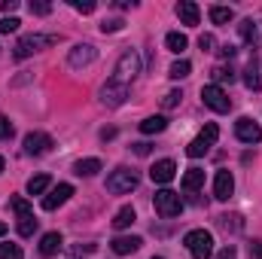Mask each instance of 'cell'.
Returning <instances> with one entry per match:
<instances>
[{
    "label": "cell",
    "mask_w": 262,
    "mask_h": 259,
    "mask_svg": "<svg viewBox=\"0 0 262 259\" xmlns=\"http://www.w3.org/2000/svg\"><path fill=\"white\" fill-rule=\"evenodd\" d=\"M137 73H140V55H137V49H125V52L119 55L116 67H113L110 82H119V85H125V89H128Z\"/></svg>",
    "instance_id": "6da1fadb"
},
{
    "label": "cell",
    "mask_w": 262,
    "mask_h": 259,
    "mask_svg": "<svg viewBox=\"0 0 262 259\" xmlns=\"http://www.w3.org/2000/svg\"><path fill=\"white\" fill-rule=\"evenodd\" d=\"M61 37L58 34H28V37H21L18 43H15V49H12V55L18 58V61H25L28 55H34V52H40V49H46V46H55Z\"/></svg>",
    "instance_id": "7a4b0ae2"
},
{
    "label": "cell",
    "mask_w": 262,
    "mask_h": 259,
    "mask_svg": "<svg viewBox=\"0 0 262 259\" xmlns=\"http://www.w3.org/2000/svg\"><path fill=\"white\" fill-rule=\"evenodd\" d=\"M183 244H186V250H189V256L192 259H210L213 256V235L204 232V229H192V232H186Z\"/></svg>",
    "instance_id": "3957f363"
},
{
    "label": "cell",
    "mask_w": 262,
    "mask_h": 259,
    "mask_svg": "<svg viewBox=\"0 0 262 259\" xmlns=\"http://www.w3.org/2000/svg\"><path fill=\"white\" fill-rule=\"evenodd\" d=\"M9 207H12L15 217H18V235H21V238H31V235L37 232V217H34L31 204L15 195V198H9Z\"/></svg>",
    "instance_id": "277c9868"
},
{
    "label": "cell",
    "mask_w": 262,
    "mask_h": 259,
    "mask_svg": "<svg viewBox=\"0 0 262 259\" xmlns=\"http://www.w3.org/2000/svg\"><path fill=\"white\" fill-rule=\"evenodd\" d=\"M137 183H140L137 171H131V168H116V171L107 177V192H113V195L134 192V189H137Z\"/></svg>",
    "instance_id": "5b68a950"
},
{
    "label": "cell",
    "mask_w": 262,
    "mask_h": 259,
    "mask_svg": "<svg viewBox=\"0 0 262 259\" xmlns=\"http://www.w3.org/2000/svg\"><path fill=\"white\" fill-rule=\"evenodd\" d=\"M152 204H156V213L165 217V220H174L183 210V198L174 192V189H159L156 198H152Z\"/></svg>",
    "instance_id": "8992f818"
},
{
    "label": "cell",
    "mask_w": 262,
    "mask_h": 259,
    "mask_svg": "<svg viewBox=\"0 0 262 259\" xmlns=\"http://www.w3.org/2000/svg\"><path fill=\"white\" fill-rule=\"evenodd\" d=\"M216 137H220V128H216L213 122H207V125L201 128V134H198L195 140L186 146V156H189V159H201V156H207V153H210V146L216 143Z\"/></svg>",
    "instance_id": "52a82bcc"
},
{
    "label": "cell",
    "mask_w": 262,
    "mask_h": 259,
    "mask_svg": "<svg viewBox=\"0 0 262 259\" xmlns=\"http://www.w3.org/2000/svg\"><path fill=\"white\" fill-rule=\"evenodd\" d=\"M201 101H204V107H210L213 113H229V110H232V98H229L220 85H213V82L201 89Z\"/></svg>",
    "instance_id": "ba28073f"
},
{
    "label": "cell",
    "mask_w": 262,
    "mask_h": 259,
    "mask_svg": "<svg viewBox=\"0 0 262 259\" xmlns=\"http://www.w3.org/2000/svg\"><path fill=\"white\" fill-rule=\"evenodd\" d=\"M52 149V137L46 131H31L25 134V153L28 156H46Z\"/></svg>",
    "instance_id": "9c48e42d"
},
{
    "label": "cell",
    "mask_w": 262,
    "mask_h": 259,
    "mask_svg": "<svg viewBox=\"0 0 262 259\" xmlns=\"http://www.w3.org/2000/svg\"><path fill=\"white\" fill-rule=\"evenodd\" d=\"M235 137H238L241 143H259V140H262L259 122H253L250 116H241V119L235 122Z\"/></svg>",
    "instance_id": "30bf717a"
},
{
    "label": "cell",
    "mask_w": 262,
    "mask_h": 259,
    "mask_svg": "<svg viewBox=\"0 0 262 259\" xmlns=\"http://www.w3.org/2000/svg\"><path fill=\"white\" fill-rule=\"evenodd\" d=\"M125 98H128V89H125V85L110 82V79L104 82V89H101V104H104V107H122Z\"/></svg>",
    "instance_id": "8fae6325"
},
{
    "label": "cell",
    "mask_w": 262,
    "mask_h": 259,
    "mask_svg": "<svg viewBox=\"0 0 262 259\" xmlns=\"http://www.w3.org/2000/svg\"><path fill=\"white\" fill-rule=\"evenodd\" d=\"M238 34H241V40L247 43V46H262V21L259 18H244L241 25H238Z\"/></svg>",
    "instance_id": "7c38bea8"
},
{
    "label": "cell",
    "mask_w": 262,
    "mask_h": 259,
    "mask_svg": "<svg viewBox=\"0 0 262 259\" xmlns=\"http://www.w3.org/2000/svg\"><path fill=\"white\" fill-rule=\"evenodd\" d=\"M95 58H98V49H95L92 43H76V46L70 49V55H67L70 67H85V64H92Z\"/></svg>",
    "instance_id": "4fadbf2b"
},
{
    "label": "cell",
    "mask_w": 262,
    "mask_h": 259,
    "mask_svg": "<svg viewBox=\"0 0 262 259\" xmlns=\"http://www.w3.org/2000/svg\"><path fill=\"white\" fill-rule=\"evenodd\" d=\"M235 192V177H232V171H216V177H213V198H220V201H229Z\"/></svg>",
    "instance_id": "5bb4252c"
},
{
    "label": "cell",
    "mask_w": 262,
    "mask_h": 259,
    "mask_svg": "<svg viewBox=\"0 0 262 259\" xmlns=\"http://www.w3.org/2000/svg\"><path fill=\"white\" fill-rule=\"evenodd\" d=\"M174 174H177L174 159H159V162L149 168V180H152V183H171V180H174Z\"/></svg>",
    "instance_id": "9a60e30c"
},
{
    "label": "cell",
    "mask_w": 262,
    "mask_h": 259,
    "mask_svg": "<svg viewBox=\"0 0 262 259\" xmlns=\"http://www.w3.org/2000/svg\"><path fill=\"white\" fill-rule=\"evenodd\" d=\"M70 195H73V186H70V183H58L55 189H49V195H43V210H55V207H61Z\"/></svg>",
    "instance_id": "2e32d148"
},
{
    "label": "cell",
    "mask_w": 262,
    "mask_h": 259,
    "mask_svg": "<svg viewBox=\"0 0 262 259\" xmlns=\"http://www.w3.org/2000/svg\"><path fill=\"white\" fill-rule=\"evenodd\" d=\"M140 244H143V241H140L137 235H119V238H113L110 247H113L116 256H128V253H134V250H140Z\"/></svg>",
    "instance_id": "e0dca14e"
},
{
    "label": "cell",
    "mask_w": 262,
    "mask_h": 259,
    "mask_svg": "<svg viewBox=\"0 0 262 259\" xmlns=\"http://www.w3.org/2000/svg\"><path fill=\"white\" fill-rule=\"evenodd\" d=\"M201 186H204V171H201V168H189V171L183 174V192L195 195Z\"/></svg>",
    "instance_id": "ac0fdd59"
},
{
    "label": "cell",
    "mask_w": 262,
    "mask_h": 259,
    "mask_svg": "<svg viewBox=\"0 0 262 259\" xmlns=\"http://www.w3.org/2000/svg\"><path fill=\"white\" fill-rule=\"evenodd\" d=\"M198 3H192V0H180L177 3V18L183 21V25H198Z\"/></svg>",
    "instance_id": "d6986e66"
},
{
    "label": "cell",
    "mask_w": 262,
    "mask_h": 259,
    "mask_svg": "<svg viewBox=\"0 0 262 259\" xmlns=\"http://www.w3.org/2000/svg\"><path fill=\"white\" fill-rule=\"evenodd\" d=\"M61 244H64V241H61L58 232H46V235L40 238V253H43V256H55V253L61 250Z\"/></svg>",
    "instance_id": "ffe728a7"
},
{
    "label": "cell",
    "mask_w": 262,
    "mask_h": 259,
    "mask_svg": "<svg viewBox=\"0 0 262 259\" xmlns=\"http://www.w3.org/2000/svg\"><path fill=\"white\" fill-rule=\"evenodd\" d=\"M98 171H101V159H79L73 165V174L76 177H95Z\"/></svg>",
    "instance_id": "44dd1931"
},
{
    "label": "cell",
    "mask_w": 262,
    "mask_h": 259,
    "mask_svg": "<svg viewBox=\"0 0 262 259\" xmlns=\"http://www.w3.org/2000/svg\"><path fill=\"white\" fill-rule=\"evenodd\" d=\"M134 220H137L134 207H131V204H125V207H119V210H116V217H113V229H128Z\"/></svg>",
    "instance_id": "7402d4cb"
},
{
    "label": "cell",
    "mask_w": 262,
    "mask_h": 259,
    "mask_svg": "<svg viewBox=\"0 0 262 259\" xmlns=\"http://www.w3.org/2000/svg\"><path fill=\"white\" fill-rule=\"evenodd\" d=\"M165 128H168V119H165V116H146V119L140 122V131H143V134H162Z\"/></svg>",
    "instance_id": "603a6c76"
},
{
    "label": "cell",
    "mask_w": 262,
    "mask_h": 259,
    "mask_svg": "<svg viewBox=\"0 0 262 259\" xmlns=\"http://www.w3.org/2000/svg\"><path fill=\"white\" fill-rule=\"evenodd\" d=\"M207 15H210V21H213V25H229V21L235 18L232 6H210V9H207Z\"/></svg>",
    "instance_id": "cb8c5ba5"
},
{
    "label": "cell",
    "mask_w": 262,
    "mask_h": 259,
    "mask_svg": "<svg viewBox=\"0 0 262 259\" xmlns=\"http://www.w3.org/2000/svg\"><path fill=\"white\" fill-rule=\"evenodd\" d=\"M244 85L247 89H253V92H259L262 89V79H259V67H256V58H250V64L244 70Z\"/></svg>",
    "instance_id": "d4e9b609"
},
{
    "label": "cell",
    "mask_w": 262,
    "mask_h": 259,
    "mask_svg": "<svg viewBox=\"0 0 262 259\" xmlns=\"http://www.w3.org/2000/svg\"><path fill=\"white\" fill-rule=\"evenodd\" d=\"M165 46H168L171 52H177V55H180V52L189 46V40H186V34H180V31H171V34L165 37Z\"/></svg>",
    "instance_id": "484cf974"
},
{
    "label": "cell",
    "mask_w": 262,
    "mask_h": 259,
    "mask_svg": "<svg viewBox=\"0 0 262 259\" xmlns=\"http://www.w3.org/2000/svg\"><path fill=\"white\" fill-rule=\"evenodd\" d=\"M49 186H52L49 174H37V177H31V180H28V192H31V195H43Z\"/></svg>",
    "instance_id": "4316f807"
},
{
    "label": "cell",
    "mask_w": 262,
    "mask_h": 259,
    "mask_svg": "<svg viewBox=\"0 0 262 259\" xmlns=\"http://www.w3.org/2000/svg\"><path fill=\"white\" fill-rule=\"evenodd\" d=\"M210 76H213V85H220V82H235V70L226 64H216L210 70Z\"/></svg>",
    "instance_id": "83f0119b"
},
{
    "label": "cell",
    "mask_w": 262,
    "mask_h": 259,
    "mask_svg": "<svg viewBox=\"0 0 262 259\" xmlns=\"http://www.w3.org/2000/svg\"><path fill=\"white\" fill-rule=\"evenodd\" d=\"M216 223H220V229H226V232H241V226H244L238 213H232V217H229V213H223Z\"/></svg>",
    "instance_id": "f1b7e54d"
},
{
    "label": "cell",
    "mask_w": 262,
    "mask_h": 259,
    "mask_svg": "<svg viewBox=\"0 0 262 259\" xmlns=\"http://www.w3.org/2000/svg\"><path fill=\"white\" fill-rule=\"evenodd\" d=\"M189 70H192V64H189L186 58H180V61H174V64H171L168 76H171V79H183V76H189Z\"/></svg>",
    "instance_id": "f546056e"
},
{
    "label": "cell",
    "mask_w": 262,
    "mask_h": 259,
    "mask_svg": "<svg viewBox=\"0 0 262 259\" xmlns=\"http://www.w3.org/2000/svg\"><path fill=\"white\" fill-rule=\"evenodd\" d=\"M0 259H25L18 244H0Z\"/></svg>",
    "instance_id": "4dcf8cb0"
},
{
    "label": "cell",
    "mask_w": 262,
    "mask_h": 259,
    "mask_svg": "<svg viewBox=\"0 0 262 259\" xmlns=\"http://www.w3.org/2000/svg\"><path fill=\"white\" fill-rule=\"evenodd\" d=\"M18 25H21V21H18L15 15H3V18H0V34H15Z\"/></svg>",
    "instance_id": "1f68e13d"
},
{
    "label": "cell",
    "mask_w": 262,
    "mask_h": 259,
    "mask_svg": "<svg viewBox=\"0 0 262 259\" xmlns=\"http://www.w3.org/2000/svg\"><path fill=\"white\" fill-rule=\"evenodd\" d=\"M122 28H125L122 18H104V21H101V31H104V34H116V31H122Z\"/></svg>",
    "instance_id": "d6a6232c"
},
{
    "label": "cell",
    "mask_w": 262,
    "mask_h": 259,
    "mask_svg": "<svg viewBox=\"0 0 262 259\" xmlns=\"http://www.w3.org/2000/svg\"><path fill=\"white\" fill-rule=\"evenodd\" d=\"M180 101H183V92H177V89H174V92H168V95L162 98V107H165V110H171V107H177Z\"/></svg>",
    "instance_id": "836d02e7"
},
{
    "label": "cell",
    "mask_w": 262,
    "mask_h": 259,
    "mask_svg": "<svg viewBox=\"0 0 262 259\" xmlns=\"http://www.w3.org/2000/svg\"><path fill=\"white\" fill-rule=\"evenodd\" d=\"M98 250V244H73L70 247V256H92Z\"/></svg>",
    "instance_id": "e575fe53"
},
{
    "label": "cell",
    "mask_w": 262,
    "mask_h": 259,
    "mask_svg": "<svg viewBox=\"0 0 262 259\" xmlns=\"http://www.w3.org/2000/svg\"><path fill=\"white\" fill-rule=\"evenodd\" d=\"M70 6H73L76 12H82V15L95 12V0H70Z\"/></svg>",
    "instance_id": "d590c367"
},
{
    "label": "cell",
    "mask_w": 262,
    "mask_h": 259,
    "mask_svg": "<svg viewBox=\"0 0 262 259\" xmlns=\"http://www.w3.org/2000/svg\"><path fill=\"white\" fill-rule=\"evenodd\" d=\"M49 12H52V3H40V0L34 3L31 0V15H49Z\"/></svg>",
    "instance_id": "8d00e7d4"
},
{
    "label": "cell",
    "mask_w": 262,
    "mask_h": 259,
    "mask_svg": "<svg viewBox=\"0 0 262 259\" xmlns=\"http://www.w3.org/2000/svg\"><path fill=\"white\" fill-rule=\"evenodd\" d=\"M198 46H201V52H213V46H216V40H213L210 34H201V37H198Z\"/></svg>",
    "instance_id": "74e56055"
},
{
    "label": "cell",
    "mask_w": 262,
    "mask_h": 259,
    "mask_svg": "<svg viewBox=\"0 0 262 259\" xmlns=\"http://www.w3.org/2000/svg\"><path fill=\"white\" fill-rule=\"evenodd\" d=\"M6 137H12V122L0 113V140H6Z\"/></svg>",
    "instance_id": "f35d334b"
},
{
    "label": "cell",
    "mask_w": 262,
    "mask_h": 259,
    "mask_svg": "<svg viewBox=\"0 0 262 259\" xmlns=\"http://www.w3.org/2000/svg\"><path fill=\"white\" fill-rule=\"evenodd\" d=\"M247 259H262V241H253L247 247Z\"/></svg>",
    "instance_id": "ab89813d"
},
{
    "label": "cell",
    "mask_w": 262,
    "mask_h": 259,
    "mask_svg": "<svg viewBox=\"0 0 262 259\" xmlns=\"http://www.w3.org/2000/svg\"><path fill=\"white\" fill-rule=\"evenodd\" d=\"M216 259H238V250H235L232 244H226V247H223V250L216 253Z\"/></svg>",
    "instance_id": "60d3db41"
},
{
    "label": "cell",
    "mask_w": 262,
    "mask_h": 259,
    "mask_svg": "<svg viewBox=\"0 0 262 259\" xmlns=\"http://www.w3.org/2000/svg\"><path fill=\"white\" fill-rule=\"evenodd\" d=\"M131 149H134V156H149V149H152V146L140 140V143H131Z\"/></svg>",
    "instance_id": "b9f144b4"
},
{
    "label": "cell",
    "mask_w": 262,
    "mask_h": 259,
    "mask_svg": "<svg viewBox=\"0 0 262 259\" xmlns=\"http://www.w3.org/2000/svg\"><path fill=\"white\" fill-rule=\"evenodd\" d=\"M18 9V0H0V12H15Z\"/></svg>",
    "instance_id": "7bdbcfd3"
},
{
    "label": "cell",
    "mask_w": 262,
    "mask_h": 259,
    "mask_svg": "<svg viewBox=\"0 0 262 259\" xmlns=\"http://www.w3.org/2000/svg\"><path fill=\"white\" fill-rule=\"evenodd\" d=\"M235 52H238V49H235V46H229V43H226V46H220V55H223V58H232Z\"/></svg>",
    "instance_id": "ee69618b"
},
{
    "label": "cell",
    "mask_w": 262,
    "mask_h": 259,
    "mask_svg": "<svg viewBox=\"0 0 262 259\" xmlns=\"http://www.w3.org/2000/svg\"><path fill=\"white\" fill-rule=\"evenodd\" d=\"M116 137V128H104L101 131V140H113Z\"/></svg>",
    "instance_id": "f6af8a7d"
},
{
    "label": "cell",
    "mask_w": 262,
    "mask_h": 259,
    "mask_svg": "<svg viewBox=\"0 0 262 259\" xmlns=\"http://www.w3.org/2000/svg\"><path fill=\"white\" fill-rule=\"evenodd\" d=\"M3 235H6V223H0V238H3Z\"/></svg>",
    "instance_id": "bcb514c9"
},
{
    "label": "cell",
    "mask_w": 262,
    "mask_h": 259,
    "mask_svg": "<svg viewBox=\"0 0 262 259\" xmlns=\"http://www.w3.org/2000/svg\"><path fill=\"white\" fill-rule=\"evenodd\" d=\"M3 165H6V162H3V156H0V171H3Z\"/></svg>",
    "instance_id": "7dc6e473"
},
{
    "label": "cell",
    "mask_w": 262,
    "mask_h": 259,
    "mask_svg": "<svg viewBox=\"0 0 262 259\" xmlns=\"http://www.w3.org/2000/svg\"><path fill=\"white\" fill-rule=\"evenodd\" d=\"M152 259H162V256H152Z\"/></svg>",
    "instance_id": "c3c4849f"
}]
</instances>
